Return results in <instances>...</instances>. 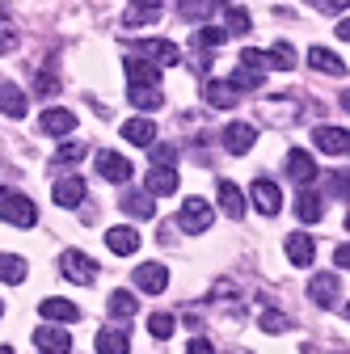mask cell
<instances>
[{"label":"cell","instance_id":"cell-40","mask_svg":"<svg viewBox=\"0 0 350 354\" xmlns=\"http://www.w3.org/2000/svg\"><path fill=\"white\" fill-rule=\"evenodd\" d=\"M84 156V144H64L59 152H55V165H72V160H80Z\"/></svg>","mask_w":350,"mask_h":354},{"label":"cell","instance_id":"cell-4","mask_svg":"<svg viewBox=\"0 0 350 354\" xmlns=\"http://www.w3.org/2000/svg\"><path fill=\"white\" fill-rule=\"evenodd\" d=\"M136 55L140 59H156V64H178L182 59L178 42H169V38H140L136 42Z\"/></svg>","mask_w":350,"mask_h":354},{"label":"cell","instance_id":"cell-25","mask_svg":"<svg viewBox=\"0 0 350 354\" xmlns=\"http://www.w3.org/2000/svg\"><path fill=\"white\" fill-rule=\"evenodd\" d=\"M308 64H313L317 72H325V76H346L342 55H333V51H325V47H313V51H308Z\"/></svg>","mask_w":350,"mask_h":354},{"label":"cell","instance_id":"cell-44","mask_svg":"<svg viewBox=\"0 0 350 354\" xmlns=\"http://www.w3.org/2000/svg\"><path fill=\"white\" fill-rule=\"evenodd\" d=\"M13 47H17V34H13L9 26H0V55H9Z\"/></svg>","mask_w":350,"mask_h":354},{"label":"cell","instance_id":"cell-41","mask_svg":"<svg viewBox=\"0 0 350 354\" xmlns=\"http://www.w3.org/2000/svg\"><path fill=\"white\" fill-rule=\"evenodd\" d=\"M241 64H249V68H261V72L270 68V64H266V51H241Z\"/></svg>","mask_w":350,"mask_h":354},{"label":"cell","instance_id":"cell-51","mask_svg":"<svg viewBox=\"0 0 350 354\" xmlns=\"http://www.w3.org/2000/svg\"><path fill=\"white\" fill-rule=\"evenodd\" d=\"M0 17H5V5H0Z\"/></svg>","mask_w":350,"mask_h":354},{"label":"cell","instance_id":"cell-16","mask_svg":"<svg viewBox=\"0 0 350 354\" xmlns=\"http://www.w3.org/2000/svg\"><path fill=\"white\" fill-rule=\"evenodd\" d=\"M98 173L106 177V182H131V165H127V156H118V152H98Z\"/></svg>","mask_w":350,"mask_h":354},{"label":"cell","instance_id":"cell-5","mask_svg":"<svg viewBox=\"0 0 350 354\" xmlns=\"http://www.w3.org/2000/svg\"><path fill=\"white\" fill-rule=\"evenodd\" d=\"M287 173H291V182H300V190L304 186H313L317 182V160H313V152H304V148H291L287 152Z\"/></svg>","mask_w":350,"mask_h":354},{"label":"cell","instance_id":"cell-38","mask_svg":"<svg viewBox=\"0 0 350 354\" xmlns=\"http://www.w3.org/2000/svg\"><path fill=\"white\" fill-rule=\"evenodd\" d=\"M34 93H42V97L59 93V76H55V72H38V76H34Z\"/></svg>","mask_w":350,"mask_h":354},{"label":"cell","instance_id":"cell-3","mask_svg":"<svg viewBox=\"0 0 350 354\" xmlns=\"http://www.w3.org/2000/svg\"><path fill=\"white\" fill-rule=\"evenodd\" d=\"M59 270H64L72 283H80V287H89V283L98 279V266H93V257H89V253H80V249H68V253L59 257Z\"/></svg>","mask_w":350,"mask_h":354},{"label":"cell","instance_id":"cell-42","mask_svg":"<svg viewBox=\"0 0 350 354\" xmlns=\"http://www.w3.org/2000/svg\"><path fill=\"white\" fill-rule=\"evenodd\" d=\"M329 190H333L338 198H342V194H350V173H333V177H329Z\"/></svg>","mask_w":350,"mask_h":354},{"label":"cell","instance_id":"cell-20","mask_svg":"<svg viewBox=\"0 0 350 354\" xmlns=\"http://www.w3.org/2000/svg\"><path fill=\"white\" fill-rule=\"evenodd\" d=\"M313 257H317L313 236H304V232H291L287 236V261L291 266H313Z\"/></svg>","mask_w":350,"mask_h":354},{"label":"cell","instance_id":"cell-27","mask_svg":"<svg viewBox=\"0 0 350 354\" xmlns=\"http://www.w3.org/2000/svg\"><path fill=\"white\" fill-rule=\"evenodd\" d=\"M80 198H84V182H80V177H59V182H55V203L59 207H80Z\"/></svg>","mask_w":350,"mask_h":354},{"label":"cell","instance_id":"cell-33","mask_svg":"<svg viewBox=\"0 0 350 354\" xmlns=\"http://www.w3.org/2000/svg\"><path fill=\"white\" fill-rule=\"evenodd\" d=\"M110 317H118V321L136 317V295H131V291H114L110 295Z\"/></svg>","mask_w":350,"mask_h":354},{"label":"cell","instance_id":"cell-10","mask_svg":"<svg viewBox=\"0 0 350 354\" xmlns=\"http://www.w3.org/2000/svg\"><path fill=\"white\" fill-rule=\"evenodd\" d=\"M308 299L317 308H333L342 299V287H338V274H313L308 279Z\"/></svg>","mask_w":350,"mask_h":354},{"label":"cell","instance_id":"cell-14","mask_svg":"<svg viewBox=\"0 0 350 354\" xmlns=\"http://www.w3.org/2000/svg\"><path fill=\"white\" fill-rule=\"evenodd\" d=\"M38 313L47 317V321H64V325H72V321H80V308L72 304V299H59V295H47L38 304Z\"/></svg>","mask_w":350,"mask_h":354},{"label":"cell","instance_id":"cell-7","mask_svg":"<svg viewBox=\"0 0 350 354\" xmlns=\"http://www.w3.org/2000/svg\"><path fill=\"white\" fill-rule=\"evenodd\" d=\"M249 198H253V207H257L261 215H279V211H283V194H279V186L270 182V177H257L253 190H249Z\"/></svg>","mask_w":350,"mask_h":354},{"label":"cell","instance_id":"cell-45","mask_svg":"<svg viewBox=\"0 0 350 354\" xmlns=\"http://www.w3.org/2000/svg\"><path fill=\"white\" fill-rule=\"evenodd\" d=\"M186 354H215V346H211L207 337H190V346H186Z\"/></svg>","mask_w":350,"mask_h":354},{"label":"cell","instance_id":"cell-13","mask_svg":"<svg viewBox=\"0 0 350 354\" xmlns=\"http://www.w3.org/2000/svg\"><path fill=\"white\" fill-rule=\"evenodd\" d=\"M144 190L148 194H173V190H178V169H173V165H152L148 169V177H144Z\"/></svg>","mask_w":350,"mask_h":354},{"label":"cell","instance_id":"cell-17","mask_svg":"<svg viewBox=\"0 0 350 354\" xmlns=\"http://www.w3.org/2000/svg\"><path fill=\"white\" fill-rule=\"evenodd\" d=\"M122 140L136 144V148H152V144H156V127H152L148 118H127V122H122Z\"/></svg>","mask_w":350,"mask_h":354},{"label":"cell","instance_id":"cell-18","mask_svg":"<svg viewBox=\"0 0 350 354\" xmlns=\"http://www.w3.org/2000/svg\"><path fill=\"white\" fill-rule=\"evenodd\" d=\"M0 110H5L9 118H26V110H30L26 93H21L13 80H0Z\"/></svg>","mask_w":350,"mask_h":354},{"label":"cell","instance_id":"cell-28","mask_svg":"<svg viewBox=\"0 0 350 354\" xmlns=\"http://www.w3.org/2000/svg\"><path fill=\"white\" fill-rule=\"evenodd\" d=\"M321 194H313V190H300V198H295V215H300V224H317L321 219Z\"/></svg>","mask_w":350,"mask_h":354},{"label":"cell","instance_id":"cell-47","mask_svg":"<svg viewBox=\"0 0 350 354\" xmlns=\"http://www.w3.org/2000/svg\"><path fill=\"white\" fill-rule=\"evenodd\" d=\"M333 266H342V270H350V241L333 249Z\"/></svg>","mask_w":350,"mask_h":354},{"label":"cell","instance_id":"cell-11","mask_svg":"<svg viewBox=\"0 0 350 354\" xmlns=\"http://www.w3.org/2000/svg\"><path fill=\"white\" fill-rule=\"evenodd\" d=\"M127 80H131V88H160V68L140 59V55H131L127 59Z\"/></svg>","mask_w":350,"mask_h":354},{"label":"cell","instance_id":"cell-35","mask_svg":"<svg viewBox=\"0 0 350 354\" xmlns=\"http://www.w3.org/2000/svg\"><path fill=\"white\" fill-rule=\"evenodd\" d=\"M211 5H215V0H178V13H182L186 21H203Z\"/></svg>","mask_w":350,"mask_h":354},{"label":"cell","instance_id":"cell-23","mask_svg":"<svg viewBox=\"0 0 350 354\" xmlns=\"http://www.w3.org/2000/svg\"><path fill=\"white\" fill-rule=\"evenodd\" d=\"M207 102H211L215 110H232V106L241 102V93H237L228 80H211V84H207Z\"/></svg>","mask_w":350,"mask_h":354},{"label":"cell","instance_id":"cell-26","mask_svg":"<svg viewBox=\"0 0 350 354\" xmlns=\"http://www.w3.org/2000/svg\"><path fill=\"white\" fill-rule=\"evenodd\" d=\"M93 346H98V354H127L131 337H127V329H102Z\"/></svg>","mask_w":350,"mask_h":354},{"label":"cell","instance_id":"cell-39","mask_svg":"<svg viewBox=\"0 0 350 354\" xmlns=\"http://www.w3.org/2000/svg\"><path fill=\"white\" fill-rule=\"evenodd\" d=\"M228 34H249V13L245 9H228Z\"/></svg>","mask_w":350,"mask_h":354},{"label":"cell","instance_id":"cell-36","mask_svg":"<svg viewBox=\"0 0 350 354\" xmlns=\"http://www.w3.org/2000/svg\"><path fill=\"white\" fill-rule=\"evenodd\" d=\"M173 329H178V321H173L169 313H152L148 317V333L152 337H173Z\"/></svg>","mask_w":350,"mask_h":354},{"label":"cell","instance_id":"cell-52","mask_svg":"<svg viewBox=\"0 0 350 354\" xmlns=\"http://www.w3.org/2000/svg\"><path fill=\"white\" fill-rule=\"evenodd\" d=\"M346 228H350V215H346Z\"/></svg>","mask_w":350,"mask_h":354},{"label":"cell","instance_id":"cell-6","mask_svg":"<svg viewBox=\"0 0 350 354\" xmlns=\"http://www.w3.org/2000/svg\"><path fill=\"white\" fill-rule=\"evenodd\" d=\"M136 287H140L144 295H160V291L169 287V266H160V261L136 266Z\"/></svg>","mask_w":350,"mask_h":354},{"label":"cell","instance_id":"cell-32","mask_svg":"<svg viewBox=\"0 0 350 354\" xmlns=\"http://www.w3.org/2000/svg\"><path fill=\"white\" fill-rule=\"evenodd\" d=\"M266 64L279 68V72H291V68H295V51L287 47V42H275V47L266 51Z\"/></svg>","mask_w":350,"mask_h":354},{"label":"cell","instance_id":"cell-43","mask_svg":"<svg viewBox=\"0 0 350 354\" xmlns=\"http://www.w3.org/2000/svg\"><path fill=\"white\" fill-rule=\"evenodd\" d=\"M173 156H178V152H173L169 144H152V160L156 165H173Z\"/></svg>","mask_w":350,"mask_h":354},{"label":"cell","instance_id":"cell-29","mask_svg":"<svg viewBox=\"0 0 350 354\" xmlns=\"http://www.w3.org/2000/svg\"><path fill=\"white\" fill-rule=\"evenodd\" d=\"M261 80H266V72L261 68H249V64H237V72H232V88L237 93H249V88H261Z\"/></svg>","mask_w":350,"mask_h":354},{"label":"cell","instance_id":"cell-30","mask_svg":"<svg viewBox=\"0 0 350 354\" xmlns=\"http://www.w3.org/2000/svg\"><path fill=\"white\" fill-rule=\"evenodd\" d=\"M0 283H26V257L0 253Z\"/></svg>","mask_w":350,"mask_h":354},{"label":"cell","instance_id":"cell-37","mask_svg":"<svg viewBox=\"0 0 350 354\" xmlns=\"http://www.w3.org/2000/svg\"><path fill=\"white\" fill-rule=\"evenodd\" d=\"M261 329H266V333H283V329H291V321L279 313V308H266V313H261Z\"/></svg>","mask_w":350,"mask_h":354},{"label":"cell","instance_id":"cell-19","mask_svg":"<svg viewBox=\"0 0 350 354\" xmlns=\"http://www.w3.org/2000/svg\"><path fill=\"white\" fill-rule=\"evenodd\" d=\"M106 245H110V253L127 257V253H136V249H140V232H136V228H127V224H114V228L106 232Z\"/></svg>","mask_w":350,"mask_h":354},{"label":"cell","instance_id":"cell-50","mask_svg":"<svg viewBox=\"0 0 350 354\" xmlns=\"http://www.w3.org/2000/svg\"><path fill=\"white\" fill-rule=\"evenodd\" d=\"M0 354H13V350H9V346H0Z\"/></svg>","mask_w":350,"mask_h":354},{"label":"cell","instance_id":"cell-9","mask_svg":"<svg viewBox=\"0 0 350 354\" xmlns=\"http://www.w3.org/2000/svg\"><path fill=\"white\" fill-rule=\"evenodd\" d=\"M38 131H42V136H55V140H64L68 136V131H76V114L72 110H42L38 114Z\"/></svg>","mask_w":350,"mask_h":354},{"label":"cell","instance_id":"cell-49","mask_svg":"<svg viewBox=\"0 0 350 354\" xmlns=\"http://www.w3.org/2000/svg\"><path fill=\"white\" fill-rule=\"evenodd\" d=\"M342 106H346V110H350V93H342Z\"/></svg>","mask_w":350,"mask_h":354},{"label":"cell","instance_id":"cell-12","mask_svg":"<svg viewBox=\"0 0 350 354\" xmlns=\"http://www.w3.org/2000/svg\"><path fill=\"white\" fill-rule=\"evenodd\" d=\"M313 140H317V148L321 152H329V156H342V152H350V136L342 127H329V122H321L317 131H313Z\"/></svg>","mask_w":350,"mask_h":354},{"label":"cell","instance_id":"cell-15","mask_svg":"<svg viewBox=\"0 0 350 354\" xmlns=\"http://www.w3.org/2000/svg\"><path fill=\"white\" fill-rule=\"evenodd\" d=\"M253 140H257V131H253L249 122H228V127H224V148H228L232 156L249 152V148H253Z\"/></svg>","mask_w":350,"mask_h":354},{"label":"cell","instance_id":"cell-24","mask_svg":"<svg viewBox=\"0 0 350 354\" xmlns=\"http://www.w3.org/2000/svg\"><path fill=\"white\" fill-rule=\"evenodd\" d=\"M122 211L131 215V219H152V211H156V203H152V194L148 190H131V194H122Z\"/></svg>","mask_w":350,"mask_h":354},{"label":"cell","instance_id":"cell-1","mask_svg":"<svg viewBox=\"0 0 350 354\" xmlns=\"http://www.w3.org/2000/svg\"><path fill=\"white\" fill-rule=\"evenodd\" d=\"M0 219H9L13 228H34V224H38V207H34V198H26L21 190L0 186Z\"/></svg>","mask_w":350,"mask_h":354},{"label":"cell","instance_id":"cell-46","mask_svg":"<svg viewBox=\"0 0 350 354\" xmlns=\"http://www.w3.org/2000/svg\"><path fill=\"white\" fill-rule=\"evenodd\" d=\"M313 5H317L321 13H342V9L350 5V0H313Z\"/></svg>","mask_w":350,"mask_h":354},{"label":"cell","instance_id":"cell-22","mask_svg":"<svg viewBox=\"0 0 350 354\" xmlns=\"http://www.w3.org/2000/svg\"><path fill=\"white\" fill-rule=\"evenodd\" d=\"M220 211L232 215V219L245 215V190H241L237 182H220Z\"/></svg>","mask_w":350,"mask_h":354},{"label":"cell","instance_id":"cell-34","mask_svg":"<svg viewBox=\"0 0 350 354\" xmlns=\"http://www.w3.org/2000/svg\"><path fill=\"white\" fill-rule=\"evenodd\" d=\"M228 38V30H220V26H203V30H194V47L203 51V47H220V42Z\"/></svg>","mask_w":350,"mask_h":354},{"label":"cell","instance_id":"cell-53","mask_svg":"<svg viewBox=\"0 0 350 354\" xmlns=\"http://www.w3.org/2000/svg\"><path fill=\"white\" fill-rule=\"evenodd\" d=\"M346 317H350V308H346Z\"/></svg>","mask_w":350,"mask_h":354},{"label":"cell","instance_id":"cell-2","mask_svg":"<svg viewBox=\"0 0 350 354\" xmlns=\"http://www.w3.org/2000/svg\"><path fill=\"white\" fill-rule=\"evenodd\" d=\"M211 219H215V211H211L207 198H186L182 211H178V228H182V232H207Z\"/></svg>","mask_w":350,"mask_h":354},{"label":"cell","instance_id":"cell-31","mask_svg":"<svg viewBox=\"0 0 350 354\" xmlns=\"http://www.w3.org/2000/svg\"><path fill=\"white\" fill-rule=\"evenodd\" d=\"M136 110H160L165 106V93L160 88H131V97H127Z\"/></svg>","mask_w":350,"mask_h":354},{"label":"cell","instance_id":"cell-8","mask_svg":"<svg viewBox=\"0 0 350 354\" xmlns=\"http://www.w3.org/2000/svg\"><path fill=\"white\" fill-rule=\"evenodd\" d=\"M30 337H34V346H38L42 354H72V333H68V329L42 325V329H34Z\"/></svg>","mask_w":350,"mask_h":354},{"label":"cell","instance_id":"cell-48","mask_svg":"<svg viewBox=\"0 0 350 354\" xmlns=\"http://www.w3.org/2000/svg\"><path fill=\"white\" fill-rule=\"evenodd\" d=\"M338 38H346V42H350V17H346V21L338 26Z\"/></svg>","mask_w":350,"mask_h":354},{"label":"cell","instance_id":"cell-21","mask_svg":"<svg viewBox=\"0 0 350 354\" xmlns=\"http://www.w3.org/2000/svg\"><path fill=\"white\" fill-rule=\"evenodd\" d=\"M165 9V0H131V9H127V26H148L156 21Z\"/></svg>","mask_w":350,"mask_h":354}]
</instances>
